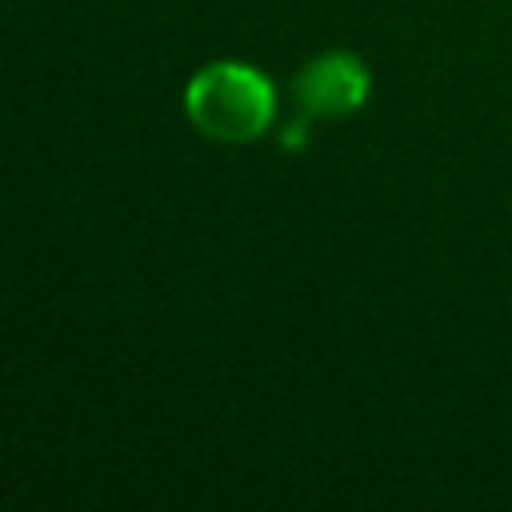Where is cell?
<instances>
[{
    "label": "cell",
    "instance_id": "cell-1",
    "mask_svg": "<svg viewBox=\"0 0 512 512\" xmlns=\"http://www.w3.org/2000/svg\"><path fill=\"white\" fill-rule=\"evenodd\" d=\"M188 120L224 144L256 140L276 116V88L264 72L240 60H212L204 64L184 88Z\"/></svg>",
    "mask_w": 512,
    "mask_h": 512
},
{
    "label": "cell",
    "instance_id": "cell-2",
    "mask_svg": "<svg viewBox=\"0 0 512 512\" xmlns=\"http://www.w3.org/2000/svg\"><path fill=\"white\" fill-rule=\"evenodd\" d=\"M368 68L352 52H324L296 72V104L308 120H336L368 100Z\"/></svg>",
    "mask_w": 512,
    "mask_h": 512
}]
</instances>
